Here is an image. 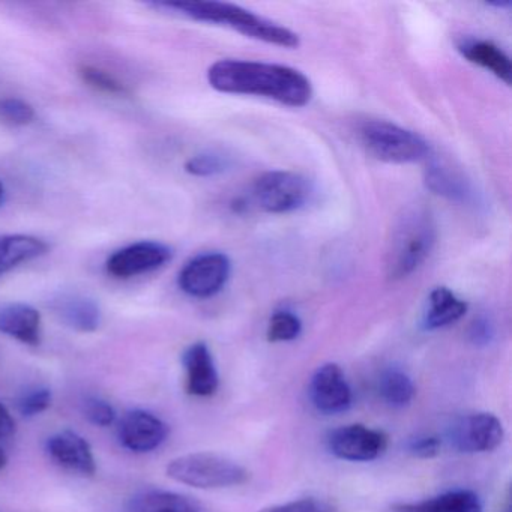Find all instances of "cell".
<instances>
[{"instance_id": "cell-1", "label": "cell", "mask_w": 512, "mask_h": 512, "mask_svg": "<svg viewBox=\"0 0 512 512\" xmlns=\"http://www.w3.org/2000/svg\"><path fill=\"white\" fill-rule=\"evenodd\" d=\"M208 82L223 94L268 98L283 106L304 107L313 97L310 79L286 65L221 59L208 70Z\"/></svg>"}, {"instance_id": "cell-2", "label": "cell", "mask_w": 512, "mask_h": 512, "mask_svg": "<svg viewBox=\"0 0 512 512\" xmlns=\"http://www.w3.org/2000/svg\"><path fill=\"white\" fill-rule=\"evenodd\" d=\"M155 7L173 11L196 22L227 26L245 37L274 46L296 49L301 44L299 35L286 26L257 16L239 5L227 2H160Z\"/></svg>"}, {"instance_id": "cell-3", "label": "cell", "mask_w": 512, "mask_h": 512, "mask_svg": "<svg viewBox=\"0 0 512 512\" xmlns=\"http://www.w3.org/2000/svg\"><path fill=\"white\" fill-rule=\"evenodd\" d=\"M436 244V224L425 209L413 208L398 218L386 250V274L403 280L421 268Z\"/></svg>"}, {"instance_id": "cell-4", "label": "cell", "mask_w": 512, "mask_h": 512, "mask_svg": "<svg viewBox=\"0 0 512 512\" xmlns=\"http://www.w3.org/2000/svg\"><path fill=\"white\" fill-rule=\"evenodd\" d=\"M166 470L173 481L202 490L236 487L250 478V473L241 464L212 452L181 455L170 461Z\"/></svg>"}, {"instance_id": "cell-5", "label": "cell", "mask_w": 512, "mask_h": 512, "mask_svg": "<svg viewBox=\"0 0 512 512\" xmlns=\"http://www.w3.org/2000/svg\"><path fill=\"white\" fill-rule=\"evenodd\" d=\"M359 139L368 154L385 163H416L430 155V146L421 136L388 121L364 122Z\"/></svg>"}, {"instance_id": "cell-6", "label": "cell", "mask_w": 512, "mask_h": 512, "mask_svg": "<svg viewBox=\"0 0 512 512\" xmlns=\"http://www.w3.org/2000/svg\"><path fill=\"white\" fill-rule=\"evenodd\" d=\"M313 188L305 176L275 170L260 176L254 184V200L263 211L287 214L298 211L310 200Z\"/></svg>"}, {"instance_id": "cell-7", "label": "cell", "mask_w": 512, "mask_h": 512, "mask_svg": "<svg viewBox=\"0 0 512 512\" xmlns=\"http://www.w3.org/2000/svg\"><path fill=\"white\" fill-rule=\"evenodd\" d=\"M503 436L502 422L497 416L485 412L455 419L446 433L449 445L466 454L493 451L502 443Z\"/></svg>"}, {"instance_id": "cell-8", "label": "cell", "mask_w": 512, "mask_h": 512, "mask_svg": "<svg viewBox=\"0 0 512 512\" xmlns=\"http://www.w3.org/2000/svg\"><path fill=\"white\" fill-rule=\"evenodd\" d=\"M232 265L223 253H205L194 257L179 274V287L188 296L211 298L221 292L230 277Z\"/></svg>"}, {"instance_id": "cell-9", "label": "cell", "mask_w": 512, "mask_h": 512, "mask_svg": "<svg viewBox=\"0 0 512 512\" xmlns=\"http://www.w3.org/2000/svg\"><path fill=\"white\" fill-rule=\"evenodd\" d=\"M328 449L332 455L346 461H373L385 452V433L361 424L344 425L328 434Z\"/></svg>"}, {"instance_id": "cell-10", "label": "cell", "mask_w": 512, "mask_h": 512, "mask_svg": "<svg viewBox=\"0 0 512 512\" xmlns=\"http://www.w3.org/2000/svg\"><path fill=\"white\" fill-rule=\"evenodd\" d=\"M172 257V248L161 242H136L110 256L107 272L119 280H128L163 268Z\"/></svg>"}, {"instance_id": "cell-11", "label": "cell", "mask_w": 512, "mask_h": 512, "mask_svg": "<svg viewBox=\"0 0 512 512\" xmlns=\"http://www.w3.org/2000/svg\"><path fill=\"white\" fill-rule=\"evenodd\" d=\"M167 436L169 427L166 422L148 410H130L119 425L122 446L137 454L155 451L166 442Z\"/></svg>"}, {"instance_id": "cell-12", "label": "cell", "mask_w": 512, "mask_h": 512, "mask_svg": "<svg viewBox=\"0 0 512 512\" xmlns=\"http://www.w3.org/2000/svg\"><path fill=\"white\" fill-rule=\"evenodd\" d=\"M310 398L319 412L335 415L352 406V389L340 365L325 364L311 377Z\"/></svg>"}, {"instance_id": "cell-13", "label": "cell", "mask_w": 512, "mask_h": 512, "mask_svg": "<svg viewBox=\"0 0 512 512\" xmlns=\"http://www.w3.org/2000/svg\"><path fill=\"white\" fill-rule=\"evenodd\" d=\"M47 452L59 466L70 472L92 476L97 472L94 452L85 437L71 430L53 434L47 440Z\"/></svg>"}, {"instance_id": "cell-14", "label": "cell", "mask_w": 512, "mask_h": 512, "mask_svg": "<svg viewBox=\"0 0 512 512\" xmlns=\"http://www.w3.org/2000/svg\"><path fill=\"white\" fill-rule=\"evenodd\" d=\"M182 362L187 374L188 394L194 397H211L217 392L220 379L211 350L205 343L199 341L191 344L185 350Z\"/></svg>"}, {"instance_id": "cell-15", "label": "cell", "mask_w": 512, "mask_h": 512, "mask_svg": "<svg viewBox=\"0 0 512 512\" xmlns=\"http://www.w3.org/2000/svg\"><path fill=\"white\" fill-rule=\"evenodd\" d=\"M0 332L28 346H38L41 341V314L31 305H7L0 310Z\"/></svg>"}, {"instance_id": "cell-16", "label": "cell", "mask_w": 512, "mask_h": 512, "mask_svg": "<svg viewBox=\"0 0 512 512\" xmlns=\"http://www.w3.org/2000/svg\"><path fill=\"white\" fill-rule=\"evenodd\" d=\"M392 512H482V503L475 491L461 488L421 502L398 503Z\"/></svg>"}, {"instance_id": "cell-17", "label": "cell", "mask_w": 512, "mask_h": 512, "mask_svg": "<svg viewBox=\"0 0 512 512\" xmlns=\"http://www.w3.org/2000/svg\"><path fill=\"white\" fill-rule=\"evenodd\" d=\"M62 322L79 332H95L100 328L101 311L97 302L85 296H62L53 305Z\"/></svg>"}, {"instance_id": "cell-18", "label": "cell", "mask_w": 512, "mask_h": 512, "mask_svg": "<svg viewBox=\"0 0 512 512\" xmlns=\"http://www.w3.org/2000/svg\"><path fill=\"white\" fill-rule=\"evenodd\" d=\"M458 50H460L461 55L467 61L490 71L491 74L505 82L506 85L511 83V59L496 44L490 43V41L469 40L460 44Z\"/></svg>"}, {"instance_id": "cell-19", "label": "cell", "mask_w": 512, "mask_h": 512, "mask_svg": "<svg viewBox=\"0 0 512 512\" xmlns=\"http://www.w3.org/2000/svg\"><path fill=\"white\" fill-rule=\"evenodd\" d=\"M127 512H203V509L184 494L152 488L136 494L128 503Z\"/></svg>"}, {"instance_id": "cell-20", "label": "cell", "mask_w": 512, "mask_h": 512, "mask_svg": "<svg viewBox=\"0 0 512 512\" xmlns=\"http://www.w3.org/2000/svg\"><path fill=\"white\" fill-rule=\"evenodd\" d=\"M47 244L35 236L0 235V275L43 256Z\"/></svg>"}, {"instance_id": "cell-21", "label": "cell", "mask_w": 512, "mask_h": 512, "mask_svg": "<svg viewBox=\"0 0 512 512\" xmlns=\"http://www.w3.org/2000/svg\"><path fill=\"white\" fill-rule=\"evenodd\" d=\"M467 313V302L457 298L448 287H436L430 293V308L424 317L428 331L445 328L458 322Z\"/></svg>"}, {"instance_id": "cell-22", "label": "cell", "mask_w": 512, "mask_h": 512, "mask_svg": "<svg viewBox=\"0 0 512 512\" xmlns=\"http://www.w3.org/2000/svg\"><path fill=\"white\" fill-rule=\"evenodd\" d=\"M425 184L428 190L437 196L454 202H467L470 199L469 182L445 164L433 163L425 172Z\"/></svg>"}, {"instance_id": "cell-23", "label": "cell", "mask_w": 512, "mask_h": 512, "mask_svg": "<svg viewBox=\"0 0 512 512\" xmlns=\"http://www.w3.org/2000/svg\"><path fill=\"white\" fill-rule=\"evenodd\" d=\"M380 397L391 407L409 406L415 397V385L412 379L404 371L397 368H389L383 371L379 379Z\"/></svg>"}, {"instance_id": "cell-24", "label": "cell", "mask_w": 512, "mask_h": 512, "mask_svg": "<svg viewBox=\"0 0 512 512\" xmlns=\"http://www.w3.org/2000/svg\"><path fill=\"white\" fill-rule=\"evenodd\" d=\"M301 331L302 323L296 314L287 310L277 311L269 320L268 340L272 343L292 341L299 337Z\"/></svg>"}, {"instance_id": "cell-25", "label": "cell", "mask_w": 512, "mask_h": 512, "mask_svg": "<svg viewBox=\"0 0 512 512\" xmlns=\"http://www.w3.org/2000/svg\"><path fill=\"white\" fill-rule=\"evenodd\" d=\"M227 167H229V160L223 155L215 154V152L196 155L185 164V170L190 175L199 176V178L220 175V173L226 172Z\"/></svg>"}, {"instance_id": "cell-26", "label": "cell", "mask_w": 512, "mask_h": 512, "mask_svg": "<svg viewBox=\"0 0 512 512\" xmlns=\"http://www.w3.org/2000/svg\"><path fill=\"white\" fill-rule=\"evenodd\" d=\"M35 112L31 104L19 98L0 100V121L11 127H23L34 121Z\"/></svg>"}, {"instance_id": "cell-27", "label": "cell", "mask_w": 512, "mask_h": 512, "mask_svg": "<svg viewBox=\"0 0 512 512\" xmlns=\"http://www.w3.org/2000/svg\"><path fill=\"white\" fill-rule=\"evenodd\" d=\"M79 74L83 82L88 83L89 86L97 89V91L113 95H121L127 92V88L119 80L110 76L106 71L100 70V68L83 65V67H80Z\"/></svg>"}, {"instance_id": "cell-28", "label": "cell", "mask_w": 512, "mask_h": 512, "mask_svg": "<svg viewBox=\"0 0 512 512\" xmlns=\"http://www.w3.org/2000/svg\"><path fill=\"white\" fill-rule=\"evenodd\" d=\"M83 412L88 421L97 427H109L116 419V412L112 404L100 397L86 398L83 403Z\"/></svg>"}, {"instance_id": "cell-29", "label": "cell", "mask_w": 512, "mask_h": 512, "mask_svg": "<svg viewBox=\"0 0 512 512\" xmlns=\"http://www.w3.org/2000/svg\"><path fill=\"white\" fill-rule=\"evenodd\" d=\"M52 404V392L47 388H35L32 391L26 392L19 401V410L23 416L40 415L46 412Z\"/></svg>"}, {"instance_id": "cell-30", "label": "cell", "mask_w": 512, "mask_h": 512, "mask_svg": "<svg viewBox=\"0 0 512 512\" xmlns=\"http://www.w3.org/2000/svg\"><path fill=\"white\" fill-rule=\"evenodd\" d=\"M259 512H332L331 505L323 500L307 497V499L292 500L281 505L269 506Z\"/></svg>"}, {"instance_id": "cell-31", "label": "cell", "mask_w": 512, "mask_h": 512, "mask_svg": "<svg viewBox=\"0 0 512 512\" xmlns=\"http://www.w3.org/2000/svg\"><path fill=\"white\" fill-rule=\"evenodd\" d=\"M442 440L436 436H421L409 442V452L418 458H433L440 452Z\"/></svg>"}, {"instance_id": "cell-32", "label": "cell", "mask_w": 512, "mask_h": 512, "mask_svg": "<svg viewBox=\"0 0 512 512\" xmlns=\"http://www.w3.org/2000/svg\"><path fill=\"white\" fill-rule=\"evenodd\" d=\"M469 337L476 346H487L494 337V328L487 317H479L469 329Z\"/></svg>"}, {"instance_id": "cell-33", "label": "cell", "mask_w": 512, "mask_h": 512, "mask_svg": "<svg viewBox=\"0 0 512 512\" xmlns=\"http://www.w3.org/2000/svg\"><path fill=\"white\" fill-rule=\"evenodd\" d=\"M16 433V421L11 416L10 410L0 403V440L8 439Z\"/></svg>"}, {"instance_id": "cell-34", "label": "cell", "mask_w": 512, "mask_h": 512, "mask_svg": "<svg viewBox=\"0 0 512 512\" xmlns=\"http://www.w3.org/2000/svg\"><path fill=\"white\" fill-rule=\"evenodd\" d=\"M8 464V455L4 449L0 448V470L4 469Z\"/></svg>"}, {"instance_id": "cell-35", "label": "cell", "mask_w": 512, "mask_h": 512, "mask_svg": "<svg viewBox=\"0 0 512 512\" xmlns=\"http://www.w3.org/2000/svg\"><path fill=\"white\" fill-rule=\"evenodd\" d=\"M4 196H5L4 185H2V182H0V205H2V202H4Z\"/></svg>"}]
</instances>
